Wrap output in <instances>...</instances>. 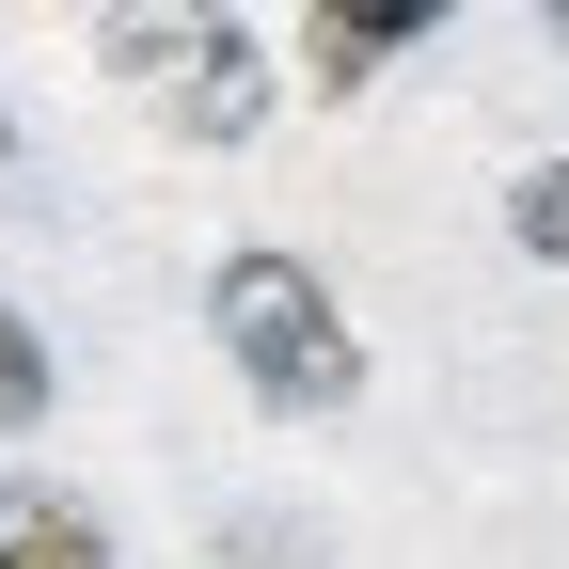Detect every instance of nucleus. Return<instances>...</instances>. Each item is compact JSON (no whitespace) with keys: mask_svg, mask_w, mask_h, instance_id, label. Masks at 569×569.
<instances>
[{"mask_svg":"<svg viewBox=\"0 0 569 569\" xmlns=\"http://www.w3.org/2000/svg\"><path fill=\"white\" fill-rule=\"evenodd\" d=\"M206 332H222V365H238L269 411H348V396H365V332H348V301H332L301 253H269V238H238L222 269H206Z\"/></svg>","mask_w":569,"mask_h":569,"instance_id":"1","label":"nucleus"},{"mask_svg":"<svg viewBox=\"0 0 569 569\" xmlns=\"http://www.w3.org/2000/svg\"><path fill=\"white\" fill-rule=\"evenodd\" d=\"M0 159H17V111H0Z\"/></svg>","mask_w":569,"mask_h":569,"instance_id":"8","label":"nucleus"},{"mask_svg":"<svg viewBox=\"0 0 569 569\" xmlns=\"http://www.w3.org/2000/svg\"><path fill=\"white\" fill-rule=\"evenodd\" d=\"M48 396H63V380H48V332L0 301V443H17V427H48Z\"/></svg>","mask_w":569,"mask_h":569,"instance_id":"4","label":"nucleus"},{"mask_svg":"<svg viewBox=\"0 0 569 569\" xmlns=\"http://www.w3.org/2000/svg\"><path fill=\"white\" fill-rule=\"evenodd\" d=\"M222 553H238V569H317V538H269V522H238Z\"/></svg>","mask_w":569,"mask_h":569,"instance_id":"7","label":"nucleus"},{"mask_svg":"<svg viewBox=\"0 0 569 569\" xmlns=\"http://www.w3.org/2000/svg\"><path fill=\"white\" fill-rule=\"evenodd\" d=\"M0 569H111V538H96V507H80V490L0 475Z\"/></svg>","mask_w":569,"mask_h":569,"instance_id":"3","label":"nucleus"},{"mask_svg":"<svg viewBox=\"0 0 569 569\" xmlns=\"http://www.w3.org/2000/svg\"><path fill=\"white\" fill-rule=\"evenodd\" d=\"M507 238L569 269V159H522V174H507Z\"/></svg>","mask_w":569,"mask_h":569,"instance_id":"5","label":"nucleus"},{"mask_svg":"<svg viewBox=\"0 0 569 569\" xmlns=\"http://www.w3.org/2000/svg\"><path fill=\"white\" fill-rule=\"evenodd\" d=\"M553 48H569V0H553Z\"/></svg>","mask_w":569,"mask_h":569,"instance_id":"9","label":"nucleus"},{"mask_svg":"<svg viewBox=\"0 0 569 569\" xmlns=\"http://www.w3.org/2000/svg\"><path fill=\"white\" fill-rule=\"evenodd\" d=\"M411 32H427V17H332V32H317V63H332V80H365V63H396Z\"/></svg>","mask_w":569,"mask_h":569,"instance_id":"6","label":"nucleus"},{"mask_svg":"<svg viewBox=\"0 0 569 569\" xmlns=\"http://www.w3.org/2000/svg\"><path fill=\"white\" fill-rule=\"evenodd\" d=\"M96 48H111V80H142L159 127H190V142H253L269 127V48L222 17V0H127Z\"/></svg>","mask_w":569,"mask_h":569,"instance_id":"2","label":"nucleus"}]
</instances>
